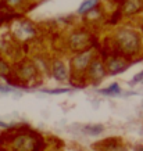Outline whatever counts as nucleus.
I'll list each match as a JSON object with an SVG mask.
<instances>
[{
	"label": "nucleus",
	"instance_id": "f257e3e1",
	"mask_svg": "<svg viewBox=\"0 0 143 151\" xmlns=\"http://www.w3.org/2000/svg\"><path fill=\"white\" fill-rule=\"evenodd\" d=\"M53 73H54V76L58 81H64L65 78H67V72H65V67L61 63H57L54 67V69H53Z\"/></svg>",
	"mask_w": 143,
	"mask_h": 151
},
{
	"label": "nucleus",
	"instance_id": "f03ea898",
	"mask_svg": "<svg viewBox=\"0 0 143 151\" xmlns=\"http://www.w3.org/2000/svg\"><path fill=\"white\" fill-rule=\"evenodd\" d=\"M15 147L21 150H29L32 148V142H29V139L27 137H20L15 140Z\"/></svg>",
	"mask_w": 143,
	"mask_h": 151
},
{
	"label": "nucleus",
	"instance_id": "7ed1b4c3",
	"mask_svg": "<svg viewBox=\"0 0 143 151\" xmlns=\"http://www.w3.org/2000/svg\"><path fill=\"white\" fill-rule=\"evenodd\" d=\"M120 92H121L120 86H118L117 83L111 85V86L107 87V89H102V90H100V93H103V94H108V96H118Z\"/></svg>",
	"mask_w": 143,
	"mask_h": 151
},
{
	"label": "nucleus",
	"instance_id": "20e7f679",
	"mask_svg": "<svg viewBox=\"0 0 143 151\" xmlns=\"http://www.w3.org/2000/svg\"><path fill=\"white\" fill-rule=\"evenodd\" d=\"M97 4L96 0H86L85 3H83L81 7H79V13H83V11H88V10H90L92 7H95V6Z\"/></svg>",
	"mask_w": 143,
	"mask_h": 151
},
{
	"label": "nucleus",
	"instance_id": "39448f33",
	"mask_svg": "<svg viewBox=\"0 0 143 151\" xmlns=\"http://www.w3.org/2000/svg\"><path fill=\"white\" fill-rule=\"evenodd\" d=\"M83 130L86 133H90V134H97V133L103 132V126H97V125H95V126H85Z\"/></svg>",
	"mask_w": 143,
	"mask_h": 151
},
{
	"label": "nucleus",
	"instance_id": "423d86ee",
	"mask_svg": "<svg viewBox=\"0 0 143 151\" xmlns=\"http://www.w3.org/2000/svg\"><path fill=\"white\" fill-rule=\"evenodd\" d=\"M69 92V89H54V90H46V93H50V94H60V93H65Z\"/></svg>",
	"mask_w": 143,
	"mask_h": 151
},
{
	"label": "nucleus",
	"instance_id": "0eeeda50",
	"mask_svg": "<svg viewBox=\"0 0 143 151\" xmlns=\"http://www.w3.org/2000/svg\"><path fill=\"white\" fill-rule=\"evenodd\" d=\"M0 92L1 93H10V92H13V89L9 86H0Z\"/></svg>",
	"mask_w": 143,
	"mask_h": 151
},
{
	"label": "nucleus",
	"instance_id": "6e6552de",
	"mask_svg": "<svg viewBox=\"0 0 143 151\" xmlns=\"http://www.w3.org/2000/svg\"><path fill=\"white\" fill-rule=\"evenodd\" d=\"M139 79H143V72H139L136 76L134 78V81H132V83H138L139 82Z\"/></svg>",
	"mask_w": 143,
	"mask_h": 151
},
{
	"label": "nucleus",
	"instance_id": "1a4fd4ad",
	"mask_svg": "<svg viewBox=\"0 0 143 151\" xmlns=\"http://www.w3.org/2000/svg\"><path fill=\"white\" fill-rule=\"evenodd\" d=\"M7 126H9V125H7V124H4V122H1V121H0V128H7Z\"/></svg>",
	"mask_w": 143,
	"mask_h": 151
},
{
	"label": "nucleus",
	"instance_id": "9d476101",
	"mask_svg": "<svg viewBox=\"0 0 143 151\" xmlns=\"http://www.w3.org/2000/svg\"><path fill=\"white\" fill-rule=\"evenodd\" d=\"M10 3H11V4H17V3H18L20 0H9Z\"/></svg>",
	"mask_w": 143,
	"mask_h": 151
},
{
	"label": "nucleus",
	"instance_id": "9b49d317",
	"mask_svg": "<svg viewBox=\"0 0 143 151\" xmlns=\"http://www.w3.org/2000/svg\"><path fill=\"white\" fill-rule=\"evenodd\" d=\"M136 151H143V148H138V150H136Z\"/></svg>",
	"mask_w": 143,
	"mask_h": 151
}]
</instances>
